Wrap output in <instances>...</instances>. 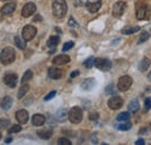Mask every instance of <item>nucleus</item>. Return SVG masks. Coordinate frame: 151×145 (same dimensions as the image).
<instances>
[{"label": "nucleus", "mask_w": 151, "mask_h": 145, "mask_svg": "<svg viewBox=\"0 0 151 145\" xmlns=\"http://www.w3.org/2000/svg\"><path fill=\"white\" fill-rule=\"evenodd\" d=\"M69 24H70V26H72V27H78V24L76 23L75 20H73L72 18H70V20H69Z\"/></svg>", "instance_id": "obj_41"}, {"label": "nucleus", "mask_w": 151, "mask_h": 145, "mask_svg": "<svg viewBox=\"0 0 151 145\" xmlns=\"http://www.w3.org/2000/svg\"><path fill=\"white\" fill-rule=\"evenodd\" d=\"M57 144L59 145H71V142L68 139V138H59L57 141Z\"/></svg>", "instance_id": "obj_36"}, {"label": "nucleus", "mask_w": 151, "mask_h": 145, "mask_svg": "<svg viewBox=\"0 0 151 145\" xmlns=\"http://www.w3.org/2000/svg\"><path fill=\"white\" fill-rule=\"evenodd\" d=\"M149 66H150V59H148V58H143L141 60V63L138 64V69L141 72H145L149 69Z\"/></svg>", "instance_id": "obj_19"}, {"label": "nucleus", "mask_w": 151, "mask_h": 145, "mask_svg": "<svg viewBox=\"0 0 151 145\" xmlns=\"http://www.w3.org/2000/svg\"><path fill=\"white\" fill-rule=\"evenodd\" d=\"M145 15H147V6L138 7L137 11H136V19L137 20H143V19H145Z\"/></svg>", "instance_id": "obj_20"}, {"label": "nucleus", "mask_w": 151, "mask_h": 145, "mask_svg": "<svg viewBox=\"0 0 151 145\" xmlns=\"http://www.w3.org/2000/svg\"><path fill=\"white\" fill-rule=\"evenodd\" d=\"M2 1H8V0H2Z\"/></svg>", "instance_id": "obj_47"}, {"label": "nucleus", "mask_w": 151, "mask_h": 145, "mask_svg": "<svg viewBox=\"0 0 151 145\" xmlns=\"http://www.w3.org/2000/svg\"><path fill=\"white\" fill-rule=\"evenodd\" d=\"M59 43V37L58 36H50L48 42H47V45L49 48H55L57 44Z\"/></svg>", "instance_id": "obj_24"}, {"label": "nucleus", "mask_w": 151, "mask_h": 145, "mask_svg": "<svg viewBox=\"0 0 151 145\" xmlns=\"http://www.w3.org/2000/svg\"><path fill=\"white\" fill-rule=\"evenodd\" d=\"M21 126L20 124H14L12 128H9L8 129V134H15V132H19V131H21Z\"/></svg>", "instance_id": "obj_34"}, {"label": "nucleus", "mask_w": 151, "mask_h": 145, "mask_svg": "<svg viewBox=\"0 0 151 145\" xmlns=\"http://www.w3.org/2000/svg\"><path fill=\"white\" fill-rule=\"evenodd\" d=\"M70 62V57L68 56V55H58L56 56L54 59H52V63L55 64V65H65V64H68Z\"/></svg>", "instance_id": "obj_12"}, {"label": "nucleus", "mask_w": 151, "mask_h": 145, "mask_svg": "<svg viewBox=\"0 0 151 145\" xmlns=\"http://www.w3.org/2000/svg\"><path fill=\"white\" fill-rule=\"evenodd\" d=\"M36 33H37V29L34 26L27 24L22 29V37L24 38L26 42H28V41H32L34 37L36 36Z\"/></svg>", "instance_id": "obj_5"}, {"label": "nucleus", "mask_w": 151, "mask_h": 145, "mask_svg": "<svg viewBox=\"0 0 151 145\" xmlns=\"http://www.w3.org/2000/svg\"><path fill=\"white\" fill-rule=\"evenodd\" d=\"M9 124H11V121L8 118H0V130L7 129Z\"/></svg>", "instance_id": "obj_30"}, {"label": "nucleus", "mask_w": 151, "mask_h": 145, "mask_svg": "<svg viewBox=\"0 0 151 145\" xmlns=\"http://www.w3.org/2000/svg\"><path fill=\"white\" fill-rule=\"evenodd\" d=\"M128 109H129L130 113H136V111H138V109H139V103H138V101H137L136 99L130 101V103H129V106H128Z\"/></svg>", "instance_id": "obj_25"}, {"label": "nucleus", "mask_w": 151, "mask_h": 145, "mask_svg": "<svg viewBox=\"0 0 151 145\" xmlns=\"http://www.w3.org/2000/svg\"><path fill=\"white\" fill-rule=\"evenodd\" d=\"M129 118H130V114H129V113H127V111H123V113L119 114V115H117V117H116V120H117V121H120V122H122V121H128Z\"/></svg>", "instance_id": "obj_29"}, {"label": "nucleus", "mask_w": 151, "mask_h": 145, "mask_svg": "<svg viewBox=\"0 0 151 145\" xmlns=\"http://www.w3.org/2000/svg\"><path fill=\"white\" fill-rule=\"evenodd\" d=\"M48 75H49V78L57 80V79H60L63 77V72H62V70H59L57 67H50L48 70Z\"/></svg>", "instance_id": "obj_14"}, {"label": "nucleus", "mask_w": 151, "mask_h": 145, "mask_svg": "<svg viewBox=\"0 0 151 145\" xmlns=\"http://www.w3.org/2000/svg\"><path fill=\"white\" fill-rule=\"evenodd\" d=\"M94 62H95L94 57H90V58L84 63V66H85V67H87V69H91V67L94 65Z\"/></svg>", "instance_id": "obj_33"}, {"label": "nucleus", "mask_w": 151, "mask_h": 145, "mask_svg": "<svg viewBox=\"0 0 151 145\" xmlns=\"http://www.w3.org/2000/svg\"><path fill=\"white\" fill-rule=\"evenodd\" d=\"M94 66L101 71H109L112 69V62L106 58H96L94 62Z\"/></svg>", "instance_id": "obj_6"}, {"label": "nucleus", "mask_w": 151, "mask_h": 145, "mask_svg": "<svg viewBox=\"0 0 151 145\" xmlns=\"http://www.w3.org/2000/svg\"><path fill=\"white\" fill-rule=\"evenodd\" d=\"M79 74V71H75V72H72L71 73V75H70V78L72 79V78H75V77H77Z\"/></svg>", "instance_id": "obj_43"}, {"label": "nucleus", "mask_w": 151, "mask_h": 145, "mask_svg": "<svg viewBox=\"0 0 151 145\" xmlns=\"http://www.w3.org/2000/svg\"><path fill=\"white\" fill-rule=\"evenodd\" d=\"M149 37H150V34L149 33H147V32H144V33H142V35L139 36V38H138V44H141V43H144L147 39H149Z\"/></svg>", "instance_id": "obj_32"}, {"label": "nucleus", "mask_w": 151, "mask_h": 145, "mask_svg": "<svg viewBox=\"0 0 151 145\" xmlns=\"http://www.w3.org/2000/svg\"><path fill=\"white\" fill-rule=\"evenodd\" d=\"M11 142H12V138H11V137L6 139V143H7V144H8V143H11Z\"/></svg>", "instance_id": "obj_44"}, {"label": "nucleus", "mask_w": 151, "mask_h": 145, "mask_svg": "<svg viewBox=\"0 0 151 145\" xmlns=\"http://www.w3.org/2000/svg\"><path fill=\"white\" fill-rule=\"evenodd\" d=\"M28 91H29V85L26 83V84H22L21 85V87H20L19 92H18V98L19 99H22L27 93H28Z\"/></svg>", "instance_id": "obj_21"}, {"label": "nucleus", "mask_w": 151, "mask_h": 145, "mask_svg": "<svg viewBox=\"0 0 151 145\" xmlns=\"http://www.w3.org/2000/svg\"><path fill=\"white\" fill-rule=\"evenodd\" d=\"M94 85H95V80L93 78H90V79H86L85 81H83L81 87H83L84 90H91Z\"/></svg>", "instance_id": "obj_22"}, {"label": "nucleus", "mask_w": 151, "mask_h": 145, "mask_svg": "<svg viewBox=\"0 0 151 145\" xmlns=\"http://www.w3.org/2000/svg\"><path fill=\"white\" fill-rule=\"evenodd\" d=\"M136 145H143L144 144V141L141 138V139H138V141H136V143H135Z\"/></svg>", "instance_id": "obj_42"}, {"label": "nucleus", "mask_w": 151, "mask_h": 145, "mask_svg": "<svg viewBox=\"0 0 151 145\" xmlns=\"http://www.w3.org/2000/svg\"><path fill=\"white\" fill-rule=\"evenodd\" d=\"M151 109V98H147L144 100V110H150Z\"/></svg>", "instance_id": "obj_37"}, {"label": "nucleus", "mask_w": 151, "mask_h": 145, "mask_svg": "<svg viewBox=\"0 0 151 145\" xmlns=\"http://www.w3.org/2000/svg\"><path fill=\"white\" fill-rule=\"evenodd\" d=\"M107 105H108V107L112 109V110H116V109H120L123 106V100L120 96H117V95H113L108 100Z\"/></svg>", "instance_id": "obj_9"}, {"label": "nucleus", "mask_w": 151, "mask_h": 145, "mask_svg": "<svg viewBox=\"0 0 151 145\" xmlns=\"http://www.w3.org/2000/svg\"><path fill=\"white\" fill-rule=\"evenodd\" d=\"M15 117H17V120H18L20 124H24V123H27V121L29 118V115H28V111L26 109H20L17 111Z\"/></svg>", "instance_id": "obj_11"}, {"label": "nucleus", "mask_w": 151, "mask_h": 145, "mask_svg": "<svg viewBox=\"0 0 151 145\" xmlns=\"http://www.w3.org/2000/svg\"><path fill=\"white\" fill-rule=\"evenodd\" d=\"M90 120H92V121H95V120H98L99 118V114L98 113H92V114H90Z\"/></svg>", "instance_id": "obj_40"}, {"label": "nucleus", "mask_w": 151, "mask_h": 145, "mask_svg": "<svg viewBox=\"0 0 151 145\" xmlns=\"http://www.w3.org/2000/svg\"><path fill=\"white\" fill-rule=\"evenodd\" d=\"M68 114H69V113H66L65 109H60V110L57 111V118H58L59 121H64V120L66 118L65 115H68Z\"/></svg>", "instance_id": "obj_31"}, {"label": "nucleus", "mask_w": 151, "mask_h": 145, "mask_svg": "<svg viewBox=\"0 0 151 145\" xmlns=\"http://www.w3.org/2000/svg\"><path fill=\"white\" fill-rule=\"evenodd\" d=\"M141 28L138 26H134V27H127V28H123L122 29V34L124 35H130V34H134L136 32H138Z\"/></svg>", "instance_id": "obj_23"}, {"label": "nucleus", "mask_w": 151, "mask_h": 145, "mask_svg": "<svg viewBox=\"0 0 151 145\" xmlns=\"http://www.w3.org/2000/svg\"><path fill=\"white\" fill-rule=\"evenodd\" d=\"M68 12V4L65 0H55L52 2V14L56 19H63Z\"/></svg>", "instance_id": "obj_1"}, {"label": "nucleus", "mask_w": 151, "mask_h": 145, "mask_svg": "<svg viewBox=\"0 0 151 145\" xmlns=\"http://www.w3.org/2000/svg\"><path fill=\"white\" fill-rule=\"evenodd\" d=\"M12 105H13V99L11 96H5L1 100V108L4 110H8L12 107Z\"/></svg>", "instance_id": "obj_17"}, {"label": "nucleus", "mask_w": 151, "mask_h": 145, "mask_svg": "<svg viewBox=\"0 0 151 145\" xmlns=\"http://www.w3.org/2000/svg\"><path fill=\"white\" fill-rule=\"evenodd\" d=\"M101 7V0H98L94 2H87L86 4V8L90 13H96L99 11V8Z\"/></svg>", "instance_id": "obj_16"}, {"label": "nucleus", "mask_w": 151, "mask_h": 145, "mask_svg": "<svg viewBox=\"0 0 151 145\" xmlns=\"http://www.w3.org/2000/svg\"><path fill=\"white\" fill-rule=\"evenodd\" d=\"M32 78H33V72L30 71V70H27L24 74H23V77H22V79H21V83L22 84H26V83H28L29 80H32Z\"/></svg>", "instance_id": "obj_28"}, {"label": "nucleus", "mask_w": 151, "mask_h": 145, "mask_svg": "<svg viewBox=\"0 0 151 145\" xmlns=\"http://www.w3.org/2000/svg\"><path fill=\"white\" fill-rule=\"evenodd\" d=\"M4 83H5L8 87L13 88V87L17 86L18 75H17L15 73H7V74H5V77H4Z\"/></svg>", "instance_id": "obj_10"}, {"label": "nucleus", "mask_w": 151, "mask_h": 145, "mask_svg": "<svg viewBox=\"0 0 151 145\" xmlns=\"http://www.w3.org/2000/svg\"><path fill=\"white\" fill-rule=\"evenodd\" d=\"M148 78H149V79H150V80H151V71H150V73L148 74Z\"/></svg>", "instance_id": "obj_45"}, {"label": "nucleus", "mask_w": 151, "mask_h": 145, "mask_svg": "<svg viewBox=\"0 0 151 145\" xmlns=\"http://www.w3.org/2000/svg\"><path fill=\"white\" fill-rule=\"evenodd\" d=\"M132 122H129V120L128 121H123V123H121V124H117L116 128L119 129V130H122V131H127V130H129L130 128H132Z\"/></svg>", "instance_id": "obj_26"}, {"label": "nucleus", "mask_w": 151, "mask_h": 145, "mask_svg": "<svg viewBox=\"0 0 151 145\" xmlns=\"http://www.w3.org/2000/svg\"><path fill=\"white\" fill-rule=\"evenodd\" d=\"M1 137H2V135H1V134H0V139H1Z\"/></svg>", "instance_id": "obj_46"}, {"label": "nucleus", "mask_w": 151, "mask_h": 145, "mask_svg": "<svg viewBox=\"0 0 151 145\" xmlns=\"http://www.w3.org/2000/svg\"><path fill=\"white\" fill-rule=\"evenodd\" d=\"M14 42H15V44H17V47H18L19 49H24V48H26V41H24L23 37L15 36Z\"/></svg>", "instance_id": "obj_27"}, {"label": "nucleus", "mask_w": 151, "mask_h": 145, "mask_svg": "<svg viewBox=\"0 0 151 145\" xmlns=\"http://www.w3.org/2000/svg\"><path fill=\"white\" fill-rule=\"evenodd\" d=\"M115 87H114V85H109V86H107V88H106V93L107 94H111V95H115Z\"/></svg>", "instance_id": "obj_38"}, {"label": "nucleus", "mask_w": 151, "mask_h": 145, "mask_svg": "<svg viewBox=\"0 0 151 145\" xmlns=\"http://www.w3.org/2000/svg\"><path fill=\"white\" fill-rule=\"evenodd\" d=\"M37 135L40 138L42 139H49L52 136V130L51 129H43V130H38Z\"/></svg>", "instance_id": "obj_18"}, {"label": "nucleus", "mask_w": 151, "mask_h": 145, "mask_svg": "<svg viewBox=\"0 0 151 145\" xmlns=\"http://www.w3.org/2000/svg\"><path fill=\"white\" fill-rule=\"evenodd\" d=\"M68 118L75 123V124H78L81 122L83 120V109L80 107H72V108L69 110V114H68Z\"/></svg>", "instance_id": "obj_3"}, {"label": "nucleus", "mask_w": 151, "mask_h": 145, "mask_svg": "<svg viewBox=\"0 0 151 145\" xmlns=\"http://www.w3.org/2000/svg\"><path fill=\"white\" fill-rule=\"evenodd\" d=\"M15 8H17V4L15 2H8L1 8V14L2 15H9L15 11Z\"/></svg>", "instance_id": "obj_13"}, {"label": "nucleus", "mask_w": 151, "mask_h": 145, "mask_svg": "<svg viewBox=\"0 0 151 145\" xmlns=\"http://www.w3.org/2000/svg\"><path fill=\"white\" fill-rule=\"evenodd\" d=\"M32 123H33V126H35V127H41V126H43V124L45 123V117H44V115H42V114H35V115L33 116V118H32Z\"/></svg>", "instance_id": "obj_15"}, {"label": "nucleus", "mask_w": 151, "mask_h": 145, "mask_svg": "<svg viewBox=\"0 0 151 145\" xmlns=\"http://www.w3.org/2000/svg\"><path fill=\"white\" fill-rule=\"evenodd\" d=\"M132 85V79L129 75H122L117 81V90L120 92H127Z\"/></svg>", "instance_id": "obj_4"}, {"label": "nucleus", "mask_w": 151, "mask_h": 145, "mask_svg": "<svg viewBox=\"0 0 151 145\" xmlns=\"http://www.w3.org/2000/svg\"><path fill=\"white\" fill-rule=\"evenodd\" d=\"M55 95H56V91L50 92V93H49V94H48V95H47V96L44 98V100H45V101H48V100H50V99H52V98H54Z\"/></svg>", "instance_id": "obj_39"}, {"label": "nucleus", "mask_w": 151, "mask_h": 145, "mask_svg": "<svg viewBox=\"0 0 151 145\" xmlns=\"http://www.w3.org/2000/svg\"><path fill=\"white\" fill-rule=\"evenodd\" d=\"M36 12V5L34 2H27L23 7H22V11H21V15L23 18H29L32 17L33 14H35Z\"/></svg>", "instance_id": "obj_7"}, {"label": "nucleus", "mask_w": 151, "mask_h": 145, "mask_svg": "<svg viewBox=\"0 0 151 145\" xmlns=\"http://www.w3.org/2000/svg\"><path fill=\"white\" fill-rule=\"evenodd\" d=\"M73 45H75V43H73L72 41H70V42H66V43L63 45V51H69L71 48H73Z\"/></svg>", "instance_id": "obj_35"}, {"label": "nucleus", "mask_w": 151, "mask_h": 145, "mask_svg": "<svg viewBox=\"0 0 151 145\" xmlns=\"http://www.w3.org/2000/svg\"><path fill=\"white\" fill-rule=\"evenodd\" d=\"M126 9H127L126 2H123V1H117V2L114 4V6H113V15L115 18H120V17L123 15V13L126 12Z\"/></svg>", "instance_id": "obj_8"}, {"label": "nucleus", "mask_w": 151, "mask_h": 145, "mask_svg": "<svg viewBox=\"0 0 151 145\" xmlns=\"http://www.w3.org/2000/svg\"><path fill=\"white\" fill-rule=\"evenodd\" d=\"M15 60V51L13 48L7 47L0 54V62L4 65H9Z\"/></svg>", "instance_id": "obj_2"}]
</instances>
